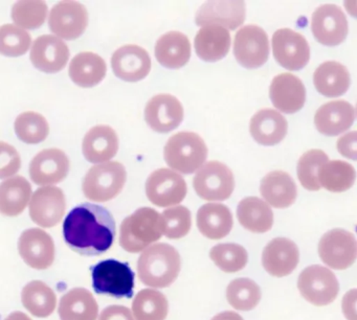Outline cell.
<instances>
[{
  "instance_id": "7a4b0ae2",
  "label": "cell",
  "mask_w": 357,
  "mask_h": 320,
  "mask_svg": "<svg viewBox=\"0 0 357 320\" xmlns=\"http://www.w3.org/2000/svg\"><path fill=\"white\" fill-rule=\"evenodd\" d=\"M181 269L178 251L166 243L148 247L137 261V274L144 284L167 288L176 280Z\"/></svg>"
},
{
  "instance_id": "277c9868",
  "label": "cell",
  "mask_w": 357,
  "mask_h": 320,
  "mask_svg": "<svg viewBox=\"0 0 357 320\" xmlns=\"http://www.w3.org/2000/svg\"><path fill=\"white\" fill-rule=\"evenodd\" d=\"M208 157L206 142L194 132H179L171 136L165 146V160L171 169L181 174L199 169Z\"/></svg>"
},
{
  "instance_id": "f907efd6",
  "label": "cell",
  "mask_w": 357,
  "mask_h": 320,
  "mask_svg": "<svg viewBox=\"0 0 357 320\" xmlns=\"http://www.w3.org/2000/svg\"><path fill=\"white\" fill-rule=\"evenodd\" d=\"M212 320H244L239 314L235 313V312L225 311L222 313L217 314L215 317L212 318Z\"/></svg>"
},
{
  "instance_id": "d6a6232c",
  "label": "cell",
  "mask_w": 357,
  "mask_h": 320,
  "mask_svg": "<svg viewBox=\"0 0 357 320\" xmlns=\"http://www.w3.org/2000/svg\"><path fill=\"white\" fill-rule=\"evenodd\" d=\"M313 83L319 93L327 98H336L348 91L350 73L340 63L328 61L319 65L314 71Z\"/></svg>"
},
{
  "instance_id": "9a60e30c",
  "label": "cell",
  "mask_w": 357,
  "mask_h": 320,
  "mask_svg": "<svg viewBox=\"0 0 357 320\" xmlns=\"http://www.w3.org/2000/svg\"><path fill=\"white\" fill-rule=\"evenodd\" d=\"M66 209V195L57 186H43L31 198V219L43 228L57 225L63 218Z\"/></svg>"
},
{
  "instance_id": "f6af8a7d",
  "label": "cell",
  "mask_w": 357,
  "mask_h": 320,
  "mask_svg": "<svg viewBox=\"0 0 357 320\" xmlns=\"http://www.w3.org/2000/svg\"><path fill=\"white\" fill-rule=\"evenodd\" d=\"M162 232L171 240L183 238L189 234L192 226L191 211L185 206L166 209L160 215Z\"/></svg>"
},
{
  "instance_id": "e575fe53",
  "label": "cell",
  "mask_w": 357,
  "mask_h": 320,
  "mask_svg": "<svg viewBox=\"0 0 357 320\" xmlns=\"http://www.w3.org/2000/svg\"><path fill=\"white\" fill-rule=\"evenodd\" d=\"M239 223L255 234L269 231L273 225V213L265 201L257 197H248L240 201L237 207Z\"/></svg>"
},
{
  "instance_id": "ac0fdd59",
  "label": "cell",
  "mask_w": 357,
  "mask_h": 320,
  "mask_svg": "<svg viewBox=\"0 0 357 320\" xmlns=\"http://www.w3.org/2000/svg\"><path fill=\"white\" fill-rule=\"evenodd\" d=\"M70 171V160L60 148H47L31 161L30 176L38 185H52L63 181Z\"/></svg>"
},
{
  "instance_id": "5b68a950",
  "label": "cell",
  "mask_w": 357,
  "mask_h": 320,
  "mask_svg": "<svg viewBox=\"0 0 357 320\" xmlns=\"http://www.w3.org/2000/svg\"><path fill=\"white\" fill-rule=\"evenodd\" d=\"M126 179V169L122 163L118 161L101 163L87 172L83 179V192L93 202H107L122 192Z\"/></svg>"
},
{
  "instance_id": "603a6c76",
  "label": "cell",
  "mask_w": 357,
  "mask_h": 320,
  "mask_svg": "<svg viewBox=\"0 0 357 320\" xmlns=\"http://www.w3.org/2000/svg\"><path fill=\"white\" fill-rule=\"evenodd\" d=\"M245 3L243 1H208L202 4L196 13V24L219 25L225 29H236L245 20Z\"/></svg>"
},
{
  "instance_id": "f546056e",
  "label": "cell",
  "mask_w": 357,
  "mask_h": 320,
  "mask_svg": "<svg viewBox=\"0 0 357 320\" xmlns=\"http://www.w3.org/2000/svg\"><path fill=\"white\" fill-rule=\"evenodd\" d=\"M233 215L227 205L206 203L197 213V227L202 234L211 240H220L233 228Z\"/></svg>"
},
{
  "instance_id": "ee69618b",
  "label": "cell",
  "mask_w": 357,
  "mask_h": 320,
  "mask_svg": "<svg viewBox=\"0 0 357 320\" xmlns=\"http://www.w3.org/2000/svg\"><path fill=\"white\" fill-rule=\"evenodd\" d=\"M12 19L24 29H39L47 16V6L43 1H20L12 8Z\"/></svg>"
},
{
  "instance_id": "30bf717a",
  "label": "cell",
  "mask_w": 357,
  "mask_h": 320,
  "mask_svg": "<svg viewBox=\"0 0 357 320\" xmlns=\"http://www.w3.org/2000/svg\"><path fill=\"white\" fill-rule=\"evenodd\" d=\"M234 54L238 63L248 69H256L268 60L269 42L264 29L257 25H246L237 31Z\"/></svg>"
},
{
  "instance_id": "b9f144b4",
  "label": "cell",
  "mask_w": 357,
  "mask_h": 320,
  "mask_svg": "<svg viewBox=\"0 0 357 320\" xmlns=\"http://www.w3.org/2000/svg\"><path fill=\"white\" fill-rule=\"evenodd\" d=\"M32 44V38L26 29L15 24L0 26V54L7 56H24Z\"/></svg>"
},
{
  "instance_id": "8fae6325",
  "label": "cell",
  "mask_w": 357,
  "mask_h": 320,
  "mask_svg": "<svg viewBox=\"0 0 357 320\" xmlns=\"http://www.w3.org/2000/svg\"><path fill=\"white\" fill-rule=\"evenodd\" d=\"M273 52L277 62L288 70L304 68L310 59V47L304 36L290 29L273 33Z\"/></svg>"
},
{
  "instance_id": "e0dca14e",
  "label": "cell",
  "mask_w": 357,
  "mask_h": 320,
  "mask_svg": "<svg viewBox=\"0 0 357 320\" xmlns=\"http://www.w3.org/2000/svg\"><path fill=\"white\" fill-rule=\"evenodd\" d=\"M145 119L154 131L168 133L183 121V105L171 94H158L146 105Z\"/></svg>"
},
{
  "instance_id": "bcb514c9",
  "label": "cell",
  "mask_w": 357,
  "mask_h": 320,
  "mask_svg": "<svg viewBox=\"0 0 357 320\" xmlns=\"http://www.w3.org/2000/svg\"><path fill=\"white\" fill-rule=\"evenodd\" d=\"M22 167V158L15 148L0 142V179L15 175Z\"/></svg>"
},
{
  "instance_id": "4fadbf2b",
  "label": "cell",
  "mask_w": 357,
  "mask_h": 320,
  "mask_svg": "<svg viewBox=\"0 0 357 320\" xmlns=\"http://www.w3.org/2000/svg\"><path fill=\"white\" fill-rule=\"evenodd\" d=\"M18 252L29 267L35 270L49 269L55 261V242L41 228H30L20 236Z\"/></svg>"
},
{
  "instance_id": "7402d4cb",
  "label": "cell",
  "mask_w": 357,
  "mask_h": 320,
  "mask_svg": "<svg viewBox=\"0 0 357 320\" xmlns=\"http://www.w3.org/2000/svg\"><path fill=\"white\" fill-rule=\"evenodd\" d=\"M300 261V251L294 241L275 238L265 247L262 253L264 269L275 277H284L294 272Z\"/></svg>"
},
{
  "instance_id": "9c48e42d",
  "label": "cell",
  "mask_w": 357,
  "mask_h": 320,
  "mask_svg": "<svg viewBox=\"0 0 357 320\" xmlns=\"http://www.w3.org/2000/svg\"><path fill=\"white\" fill-rule=\"evenodd\" d=\"M321 261L332 269L346 270L354 264L357 243L354 234L340 228L326 232L319 243Z\"/></svg>"
},
{
  "instance_id": "816d5d0a",
  "label": "cell",
  "mask_w": 357,
  "mask_h": 320,
  "mask_svg": "<svg viewBox=\"0 0 357 320\" xmlns=\"http://www.w3.org/2000/svg\"><path fill=\"white\" fill-rule=\"evenodd\" d=\"M5 320H32V318L29 317L26 314L22 313V312L16 311L10 314Z\"/></svg>"
},
{
  "instance_id": "8d00e7d4",
  "label": "cell",
  "mask_w": 357,
  "mask_h": 320,
  "mask_svg": "<svg viewBox=\"0 0 357 320\" xmlns=\"http://www.w3.org/2000/svg\"><path fill=\"white\" fill-rule=\"evenodd\" d=\"M356 178L354 167L342 160L327 161L317 173L321 188L332 192H342L352 188Z\"/></svg>"
},
{
  "instance_id": "ffe728a7",
  "label": "cell",
  "mask_w": 357,
  "mask_h": 320,
  "mask_svg": "<svg viewBox=\"0 0 357 320\" xmlns=\"http://www.w3.org/2000/svg\"><path fill=\"white\" fill-rule=\"evenodd\" d=\"M68 46L56 36H40L33 43L31 61L37 69L43 73H59L68 64Z\"/></svg>"
},
{
  "instance_id": "8992f818",
  "label": "cell",
  "mask_w": 357,
  "mask_h": 320,
  "mask_svg": "<svg viewBox=\"0 0 357 320\" xmlns=\"http://www.w3.org/2000/svg\"><path fill=\"white\" fill-rule=\"evenodd\" d=\"M96 293L116 298H131L135 289V273L129 264L105 259L91 270Z\"/></svg>"
},
{
  "instance_id": "4dcf8cb0",
  "label": "cell",
  "mask_w": 357,
  "mask_h": 320,
  "mask_svg": "<svg viewBox=\"0 0 357 320\" xmlns=\"http://www.w3.org/2000/svg\"><path fill=\"white\" fill-rule=\"evenodd\" d=\"M58 312L61 320H97L99 305L91 291L74 288L62 296Z\"/></svg>"
},
{
  "instance_id": "c3c4849f",
  "label": "cell",
  "mask_w": 357,
  "mask_h": 320,
  "mask_svg": "<svg viewBox=\"0 0 357 320\" xmlns=\"http://www.w3.org/2000/svg\"><path fill=\"white\" fill-rule=\"evenodd\" d=\"M356 144L357 133L353 131L338 139L337 148L340 154L355 160L356 159Z\"/></svg>"
},
{
  "instance_id": "2e32d148",
  "label": "cell",
  "mask_w": 357,
  "mask_h": 320,
  "mask_svg": "<svg viewBox=\"0 0 357 320\" xmlns=\"http://www.w3.org/2000/svg\"><path fill=\"white\" fill-rule=\"evenodd\" d=\"M49 25L60 39H78L89 25V13L80 2H59L52 8Z\"/></svg>"
},
{
  "instance_id": "60d3db41",
  "label": "cell",
  "mask_w": 357,
  "mask_h": 320,
  "mask_svg": "<svg viewBox=\"0 0 357 320\" xmlns=\"http://www.w3.org/2000/svg\"><path fill=\"white\" fill-rule=\"evenodd\" d=\"M210 257L219 269L227 273L240 271L248 261L246 249L235 243L216 245L211 249Z\"/></svg>"
},
{
  "instance_id": "52a82bcc",
  "label": "cell",
  "mask_w": 357,
  "mask_h": 320,
  "mask_svg": "<svg viewBox=\"0 0 357 320\" xmlns=\"http://www.w3.org/2000/svg\"><path fill=\"white\" fill-rule=\"evenodd\" d=\"M298 288L308 303L317 307L333 303L340 292L335 274L319 265L309 266L303 270L298 276Z\"/></svg>"
},
{
  "instance_id": "681fc988",
  "label": "cell",
  "mask_w": 357,
  "mask_h": 320,
  "mask_svg": "<svg viewBox=\"0 0 357 320\" xmlns=\"http://www.w3.org/2000/svg\"><path fill=\"white\" fill-rule=\"evenodd\" d=\"M356 290L349 291L342 301V310L348 320H356Z\"/></svg>"
},
{
  "instance_id": "cb8c5ba5",
  "label": "cell",
  "mask_w": 357,
  "mask_h": 320,
  "mask_svg": "<svg viewBox=\"0 0 357 320\" xmlns=\"http://www.w3.org/2000/svg\"><path fill=\"white\" fill-rule=\"evenodd\" d=\"M354 107L347 100H333L319 107L315 113L314 123L319 133L337 136L354 123Z\"/></svg>"
},
{
  "instance_id": "5bb4252c",
  "label": "cell",
  "mask_w": 357,
  "mask_h": 320,
  "mask_svg": "<svg viewBox=\"0 0 357 320\" xmlns=\"http://www.w3.org/2000/svg\"><path fill=\"white\" fill-rule=\"evenodd\" d=\"M311 29L315 39L327 46L342 43L348 35V21L340 6L324 4L312 14Z\"/></svg>"
},
{
  "instance_id": "3957f363",
  "label": "cell",
  "mask_w": 357,
  "mask_h": 320,
  "mask_svg": "<svg viewBox=\"0 0 357 320\" xmlns=\"http://www.w3.org/2000/svg\"><path fill=\"white\" fill-rule=\"evenodd\" d=\"M162 234L160 213L150 207H142L121 224L120 245L127 252H141L160 240Z\"/></svg>"
},
{
  "instance_id": "7bdbcfd3",
  "label": "cell",
  "mask_w": 357,
  "mask_h": 320,
  "mask_svg": "<svg viewBox=\"0 0 357 320\" xmlns=\"http://www.w3.org/2000/svg\"><path fill=\"white\" fill-rule=\"evenodd\" d=\"M329 161L327 154L321 150L307 151L301 156L298 162V177L301 184L308 190H321L317 179L319 167Z\"/></svg>"
},
{
  "instance_id": "d4e9b609",
  "label": "cell",
  "mask_w": 357,
  "mask_h": 320,
  "mask_svg": "<svg viewBox=\"0 0 357 320\" xmlns=\"http://www.w3.org/2000/svg\"><path fill=\"white\" fill-rule=\"evenodd\" d=\"M82 150L83 155L89 162L109 161L119 151L118 134L109 125H96L84 136Z\"/></svg>"
},
{
  "instance_id": "6da1fadb",
  "label": "cell",
  "mask_w": 357,
  "mask_h": 320,
  "mask_svg": "<svg viewBox=\"0 0 357 320\" xmlns=\"http://www.w3.org/2000/svg\"><path fill=\"white\" fill-rule=\"evenodd\" d=\"M116 232V221L112 213L105 207L91 203L75 207L64 220L66 244L86 257H97L109 250Z\"/></svg>"
},
{
  "instance_id": "ba28073f",
  "label": "cell",
  "mask_w": 357,
  "mask_h": 320,
  "mask_svg": "<svg viewBox=\"0 0 357 320\" xmlns=\"http://www.w3.org/2000/svg\"><path fill=\"white\" fill-rule=\"evenodd\" d=\"M193 186L198 196L204 200L223 201L233 194L235 179L227 165L219 161H210L198 169Z\"/></svg>"
},
{
  "instance_id": "836d02e7",
  "label": "cell",
  "mask_w": 357,
  "mask_h": 320,
  "mask_svg": "<svg viewBox=\"0 0 357 320\" xmlns=\"http://www.w3.org/2000/svg\"><path fill=\"white\" fill-rule=\"evenodd\" d=\"M32 186L22 177L15 176L0 184V213L16 217L22 213L30 203Z\"/></svg>"
},
{
  "instance_id": "7c38bea8",
  "label": "cell",
  "mask_w": 357,
  "mask_h": 320,
  "mask_svg": "<svg viewBox=\"0 0 357 320\" xmlns=\"http://www.w3.org/2000/svg\"><path fill=\"white\" fill-rule=\"evenodd\" d=\"M187 192L185 179L172 169H156L146 182L148 199L158 207L178 204L185 198Z\"/></svg>"
},
{
  "instance_id": "f35d334b",
  "label": "cell",
  "mask_w": 357,
  "mask_h": 320,
  "mask_svg": "<svg viewBox=\"0 0 357 320\" xmlns=\"http://www.w3.org/2000/svg\"><path fill=\"white\" fill-rule=\"evenodd\" d=\"M260 287L250 278H236L229 282L227 289V298L229 305L238 311H250L261 300Z\"/></svg>"
},
{
  "instance_id": "83f0119b",
  "label": "cell",
  "mask_w": 357,
  "mask_h": 320,
  "mask_svg": "<svg viewBox=\"0 0 357 320\" xmlns=\"http://www.w3.org/2000/svg\"><path fill=\"white\" fill-rule=\"evenodd\" d=\"M155 56L167 68H181L191 58L190 40L181 31H169L156 42Z\"/></svg>"
},
{
  "instance_id": "4316f807",
  "label": "cell",
  "mask_w": 357,
  "mask_h": 320,
  "mask_svg": "<svg viewBox=\"0 0 357 320\" xmlns=\"http://www.w3.org/2000/svg\"><path fill=\"white\" fill-rule=\"evenodd\" d=\"M260 192L266 203L275 208H286L294 204L298 196L296 182L289 174L273 171L261 181Z\"/></svg>"
},
{
  "instance_id": "7dc6e473",
  "label": "cell",
  "mask_w": 357,
  "mask_h": 320,
  "mask_svg": "<svg viewBox=\"0 0 357 320\" xmlns=\"http://www.w3.org/2000/svg\"><path fill=\"white\" fill-rule=\"evenodd\" d=\"M99 320H135L132 312L124 305H109L102 311Z\"/></svg>"
},
{
  "instance_id": "44dd1931",
  "label": "cell",
  "mask_w": 357,
  "mask_h": 320,
  "mask_svg": "<svg viewBox=\"0 0 357 320\" xmlns=\"http://www.w3.org/2000/svg\"><path fill=\"white\" fill-rule=\"evenodd\" d=\"M273 106L283 113L298 112L306 102V89L303 82L291 73H281L273 77L269 88Z\"/></svg>"
},
{
  "instance_id": "ab89813d",
  "label": "cell",
  "mask_w": 357,
  "mask_h": 320,
  "mask_svg": "<svg viewBox=\"0 0 357 320\" xmlns=\"http://www.w3.org/2000/svg\"><path fill=\"white\" fill-rule=\"evenodd\" d=\"M16 135L24 144H37L47 139L50 125L40 113L26 111L18 115L15 121Z\"/></svg>"
},
{
  "instance_id": "d6986e66",
  "label": "cell",
  "mask_w": 357,
  "mask_h": 320,
  "mask_svg": "<svg viewBox=\"0 0 357 320\" xmlns=\"http://www.w3.org/2000/svg\"><path fill=\"white\" fill-rule=\"evenodd\" d=\"M112 67L114 75L123 81L139 82L149 75L151 59L141 46L129 44L114 52Z\"/></svg>"
},
{
  "instance_id": "74e56055",
  "label": "cell",
  "mask_w": 357,
  "mask_h": 320,
  "mask_svg": "<svg viewBox=\"0 0 357 320\" xmlns=\"http://www.w3.org/2000/svg\"><path fill=\"white\" fill-rule=\"evenodd\" d=\"M168 312V299L160 291L144 289L133 299L132 315L135 320H165Z\"/></svg>"
},
{
  "instance_id": "484cf974",
  "label": "cell",
  "mask_w": 357,
  "mask_h": 320,
  "mask_svg": "<svg viewBox=\"0 0 357 320\" xmlns=\"http://www.w3.org/2000/svg\"><path fill=\"white\" fill-rule=\"evenodd\" d=\"M252 138L262 146H275L285 138L288 123L285 117L273 109L258 111L250 121Z\"/></svg>"
},
{
  "instance_id": "f1b7e54d",
  "label": "cell",
  "mask_w": 357,
  "mask_h": 320,
  "mask_svg": "<svg viewBox=\"0 0 357 320\" xmlns=\"http://www.w3.org/2000/svg\"><path fill=\"white\" fill-rule=\"evenodd\" d=\"M197 56L206 62H216L227 56L231 48L229 29L219 25L202 26L195 37Z\"/></svg>"
},
{
  "instance_id": "1f68e13d",
  "label": "cell",
  "mask_w": 357,
  "mask_h": 320,
  "mask_svg": "<svg viewBox=\"0 0 357 320\" xmlns=\"http://www.w3.org/2000/svg\"><path fill=\"white\" fill-rule=\"evenodd\" d=\"M107 73L105 61L99 54L91 52H80L70 64V79L77 85L91 88L101 83Z\"/></svg>"
},
{
  "instance_id": "d590c367",
  "label": "cell",
  "mask_w": 357,
  "mask_h": 320,
  "mask_svg": "<svg viewBox=\"0 0 357 320\" xmlns=\"http://www.w3.org/2000/svg\"><path fill=\"white\" fill-rule=\"evenodd\" d=\"M22 301L26 311L35 317L47 318L55 311L57 295L49 284L33 280L22 289Z\"/></svg>"
}]
</instances>
